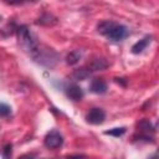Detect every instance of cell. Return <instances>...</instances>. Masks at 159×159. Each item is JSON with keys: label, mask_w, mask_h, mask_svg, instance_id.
Segmentation results:
<instances>
[{"label": "cell", "mask_w": 159, "mask_h": 159, "mask_svg": "<svg viewBox=\"0 0 159 159\" xmlns=\"http://www.w3.org/2000/svg\"><path fill=\"white\" fill-rule=\"evenodd\" d=\"M31 57L34 58L35 62H37L41 66H46V67H52L58 58L57 53L52 48H48L47 46H43V45H37Z\"/></svg>", "instance_id": "obj_1"}, {"label": "cell", "mask_w": 159, "mask_h": 159, "mask_svg": "<svg viewBox=\"0 0 159 159\" xmlns=\"http://www.w3.org/2000/svg\"><path fill=\"white\" fill-rule=\"evenodd\" d=\"M17 40H19L20 47L29 55H32V52L36 50V47L39 45L36 42V40L34 39L32 34L30 32V30L25 25L17 27Z\"/></svg>", "instance_id": "obj_2"}, {"label": "cell", "mask_w": 159, "mask_h": 159, "mask_svg": "<svg viewBox=\"0 0 159 159\" xmlns=\"http://www.w3.org/2000/svg\"><path fill=\"white\" fill-rule=\"evenodd\" d=\"M43 143H45V145H46L47 148H50V149H56V148L61 147L62 143H63L62 134H61L58 130L52 129V130H50V132L46 134V137H45V139H43Z\"/></svg>", "instance_id": "obj_3"}, {"label": "cell", "mask_w": 159, "mask_h": 159, "mask_svg": "<svg viewBox=\"0 0 159 159\" xmlns=\"http://www.w3.org/2000/svg\"><path fill=\"white\" fill-rule=\"evenodd\" d=\"M104 119H106V113L101 108H93L86 116V120L91 124H94V125L102 124L104 122Z\"/></svg>", "instance_id": "obj_4"}, {"label": "cell", "mask_w": 159, "mask_h": 159, "mask_svg": "<svg viewBox=\"0 0 159 159\" xmlns=\"http://www.w3.org/2000/svg\"><path fill=\"white\" fill-rule=\"evenodd\" d=\"M127 35H128V29H127L125 26H123V25L116 24V25L112 27V30L108 32L107 37H108L109 40H112V41H120V40H123V39H125Z\"/></svg>", "instance_id": "obj_5"}, {"label": "cell", "mask_w": 159, "mask_h": 159, "mask_svg": "<svg viewBox=\"0 0 159 159\" xmlns=\"http://www.w3.org/2000/svg\"><path fill=\"white\" fill-rule=\"evenodd\" d=\"M66 94L72 101H80L83 98V89L77 84H71L66 88Z\"/></svg>", "instance_id": "obj_6"}, {"label": "cell", "mask_w": 159, "mask_h": 159, "mask_svg": "<svg viewBox=\"0 0 159 159\" xmlns=\"http://www.w3.org/2000/svg\"><path fill=\"white\" fill-rule=\"evenodd\" d=\"M89 89L93 93L102 94V93H104L107 91V83L102 78H94V80H92V82L89 84Z\"/></svg>", "instance_id": "obj_7"}, {"label": "cell", "mask_w": 159, "mask_h": 159, "mask_svg": "<svg viewBox=\"0 0 159 159\" xmlns=\"http://www.w3.org/2000/svg\"><path fill=\"white\" fill-rule=\"evenodd\" d=\"M150 40H152L150 36H145L144 39L139 40L138 42H135V43L132 46V52H133V53H140V52H143V50H145V47L149 45Z\"/></svg>", "instance_id": "obj_8"}, {"label": "cell", "mask_w": 159, "mask_h": 159, "mask_svg": "<svg viewBox=\"0 0 159 159\" xmlns=\"http://www.w3.org/2000/svg\"><path fill=\"white\" fill-rule=\"evenodd\" d=\"M114 25H116V22H114V21L104 20V21H102V22H99V24H98V26H97V31H98L99 34H102V35L107 36V35H108V32L112 30V27H113Z\"/></svg>", "instance_id": "obj_9"}, {"label": "cell", "mask_w": 159, "mask_h": 159, "mask_svg": "<svg viewBox=\"0 0 159 159\" xmlns=\"http://www.w3.org/2000/svg\"><path fill=\"white\" fill-rule=\"evenodd\" d=\"M107 66H108V63L106 62V60H103V58H96V60H93L88 65V70H89V72L91 71H101V70H104Z\"/></svg>", "instance_id": "obj_10"}, {"label": "cell", "mask_w": 159, "mask_h": 159, "mask_svg": "<svg viewBox=\"0 0 159 159\" xmlns=\"http://www.w3.org/2000/svg\"><path fill=\"white\" fill-rule=\"evenodd\" d=\"M89 70L87 68H80V70H76L72 75V77L76 80V81H82V80H86L88 76H89Z\"/></svg>", "instance_id": "obj_11"}, {"label": "cell", "mask_w": 159, "mask_h": 159, "mask_svg": "<svg viewBox=\"0 0 159 159\" xmlns=\"http://www.w3.org/2000/svg\"><path fill=\"white\" fill-rule=\"evenodd\" d=\"M81 56H82V53H81L80 51H72V52H70V53L67 55L66 62H67L68 65H75V63H77V62L80 61Z\"/></svg>", "instance_id": "obj_12"}, {"label": "cell", "mask_w": 159, "mask_h": 159, "mask_svg": "<svg viewBox=\"0 0 159 159\" xmlns=\"http://www.w3.org/2000/svg\"><path fill=\"white\" fill-rule=\"evenodd\" d=\"M125 133V128L124 127H120V128H113V129H109V130H106L104 134H108V135H113V137H120Z\"/></svg>", "instance_id": "obj_13"}, {"label": "cell", "mask_w": 159, "mask_h": 159, "mask_svg": "<svg viewBox=\"0 0 159 159\" xmlns=\"http://www.w3.org/2000/svg\"><path fill=\"white\" fill-rule=\"evenodd\" d=\"M51 19L53 20V19H56V17H53V16L50 15V14H45L42 17L39 19L37 24H41V25H52V24H55V21H51Z\"/></svg>", "instance_id": "obj_14"}, {"label": "cell", "mask_w": 159, "mask_h": 159, "mask_svg": "<svg viewBox=\"0 0 159 159\" xmlns=\"http://www.w3.org/2000/svg\"><path fill=\"white\" fill-rule=\"evenodd\" d=\"M11 113V107L4 102H0V117H7Z\"/></svg>", "instance_id": "obj_15"}, {"label": "cell", "mask_w": 159, "mask_h": 159, "mask_svg": "<svg viewBox=\"0 0 159 159\" xmlns=\"http://www.w3.org/2000/svg\"><path fill=\"white\" fill-rule=\"evenodd\" d=\"M2 154H4V158H5V159H7V158L11 157V144L5 145V148H4V150H2Z\"/></svg>", "instance_id": "obj_16"}, {"label": "cell", "mask_w": 159, "mask_h": 159, "mask_svg": "<svg viewBox=\"0 0 159 159\" xmlns=\"http://www.w3.org/2000/svg\"><path fill=\"white\" fill-rule=\"evenodd\" d=\"M19 159H36L34 154H24L22 157H20Z\"/></svg>", "instance_id": "obj_17"}, {"label": "cell", "mask_w": 159, "mask_h": 159, "mask_svg": "<svg viewBox=\"0 0 159 159\" xmlns=\"http://www.w3.org/2000/svg\"><path fill=\"white\" fill-rule=\"evenodd\" d=\"M84 157H82V155H76V157H68L67 159H83Z\"/></svg>", "instance_id": "obj_18"}, {"label": "cell", "mask_w": 159, "mask_h": 159, "mask_svg": "<svg viewBox=\"0 0 159 159\" xmlns=\"http://www.w3.org/2000/svg\"><path fill=\"white\" fill-rule=\"evenodd\" d=\"M148 159H158V155H157V153H154L152 157H149Z\"/></svg>", "instance_id": "obj_19"}, {"label": "cell", "mask_w": 159, "mask_h": 159, "mask_svg": "<svg viewBox=\"0 0 159 159\" xmlns=\"http://www.w3.org/2000/svg\"><path fill=\"white\" fill-rule=\"evenodd\" d=\"M0 20H1V16H0Z\"/></svg>", "instance_id": "obj_20"}]
</instances>
